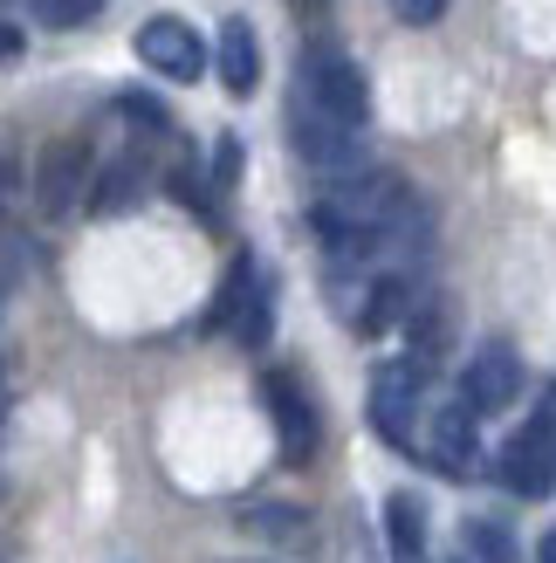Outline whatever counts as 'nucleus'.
<instances>
[{
    "label": "nucleus",
    "mask_w": 556,
    "mask_h": 563,
    "mask_svg": "<svg viewBox=\"0 0 556 563\" xmlns=\"http://www.w3.org/2000/svg\"><path fill=\"white\" fill-rule=\"evenodd\" d=\"M296 103L316 110V118H337L351 131H365V118H371V82H365V69H357L344 48L323 42V48H310L296 63Z\"/></svg>",
    "instance_id": "f257e3e1"
},
{
    "label": "nucleus",
    "mask_w": 556,
    "mask_h": 563,
    "mask_svg": "<svg viewBox=\"0 0 556 563\" xmlns=\"http://www.w3.org/2000/svg\"><path fill=\"white\" fill-rule=\"evenodd\" d=\"M289 145H296V158L310 165V173H323L330 186L371 173V165H365V131H351V124H337V118H316V110H302V103L289 110Z\"/></svg>",
    "instance_id": "f03ea898"
},
{
    "label": "nucleus",
    "mask_w": 556,
    "mask_h": 563,
    "mask_svg": "<svg viewBox=\"0 0 556 563\" xmlns=\"http://www.w3.org/2000/svg\"><path fill=\"white\" fill-rule=\"evenodd\" d=\"M420 399H426V364L420 357L378 364V378H371V427H378L385 446L412 454V440H420Z\"/></svg>",
    "instance_id": "7ed1b4c3"
},
{
    "label": "nucleus",
    "mask_w": 556,
    "mask_h": 563,
    "mask_svg": "<svg viewBox=\"0 0 556 563\" xmlns=\"http://www.w3.org/2000/svg\"><path fill=\"white\" fill-rule=\"evenodd\" d=\"M90 137H48L35 158V213L42 220H69L82 207V186H90Z\"/></svg>",
    "instance_id": "20e7f679"
},
{
    "label": "nucleus",
    "mask_w": 556,
    "mask_h": 563,
    "mask_svg": "<svg viewBox=\"0 0 556 563\" xmlns=\"http://www.w3.org/2000/svg\"><path fill=\"white\" fill-rule=\"evenodd\" d=\"M494 474H502V488H509V495H522V501L556 495V412H536L530 427H522V433L502 446Z\"/></svg>",
    "instance_id": "39448f33"
},
{
    "label": "nucleus",
    "mask_w": 556,
    "mask_h": 563,
    "mask_svg": "<svg viewBox=\"0 0 556 563\" xmlns=\"http://www.w3.org/2000/svg\"><path fill=\"white\" fill-rule=\"evenodd\" d=\"M262 399H268V419H275V440H282V461H310L316 454V406H310V391H302L296 372H262Z\"/></svg>",
    "instance_id": "423d86ee"
},
{
    "label": "nucleus",
    "mask_w": 556,
    "mask_h": 563,
    "mask_svg": "<svg viewBox=\"0 0 556 563\" xmlns=\"http://www.w3.org/2000/svg\"><path fill=\"white\" fill-rule=\"evenodd\" d=\"M522 399V357L494 336V344H481L475 357H467V372H460V406L467 412H509Z\"/></svg>",
    "instance_id": "0eeeda50"
},
{
    "label": "nucleus",
    "mask_w": 556,
    "mask_h": 563,
    "mask_svg": "<svg viewBox=\"0 0 556 563\" xmlns=\"http://www.w3.org/2000/svg\"><path fill=\"white\" fill-rule=\"evenodd\" d=\"M137 63L158 69L165 82H192V76L207 69V42L192 35V21H179V14H152L145 27H137Z\"/></svg>",
    "instance_id": "6e6552de"
},
{
    "label": "nucleus",
    "mask_w": 556,
    "mask_h": 563,
    "mask_svg": "<svg viewBox=\"0 0 556 563\" xmlns=\"http://www.w3.org/2000/svg\"><path fill=\"white\" fill-rule=\"evenodd\" d=\"M426 454H433V467L447 474V482H467V474H475V461H481V412H467L460 399L440 406V412L426 419Z\"/></svg>",
    "instance_id": "1a4fd4ad"
},
{
    "label": "nucleus",
    "mask_w": 556,
    "mask_h": 563,
    "mask_svg": "<svg viewBox=\"0 0 556 563\" xmlns=\"http://www.w3.org/2000/svg\"><path fill=\"white\" fill-rule=\"evenodd\" d=\"M213 69H220V90L227 97H247L262 82V42L247 21H227L220 27V48H213Z\"/></svg>",
    "instance_id": "9d476101"
},
{
    "label": "nucleus",
    "mask_w": 556,
    "mask_h": 563,
    "mask_svg": "<svg viewBox=\"0 0 556 563\" xmlns=\"http://www.w3.org/2000/svg\"><path fill=\"white\" fill-rule=\"evenodd\" d=\"M412 282L405 275H378V282H365V302L351 309V323L365 330V336H378V330H392V323H405L412 317Z\"/></svg>",
    "instance_id": "9b49d317"
},
{
    "label": "nucleus",
    "mask_w": 556,
    "mask_h": 563,
    "mask_svg": "<svg viewBox=\"0 0 556 563\" xmlns=\"http://www.w3.org/2000/svg\"><path fill=\"white\" fill-rule=\"evenodd\" d=\"M262 296V268L255 255H234V268L220 275V289H213V309H207V330H234L247 317V302Z\"/></svg>",
    "instance_id": "f8f14e48"
},
{
    "label": "nucleus",
    "mask_w": 556,
    "mask_h": 563,
    "mask_svg": "<svg viewBox=\"0 0 556 563\" xmlns=\"http://www.w3.org/2000/svg\"><path fill=\"white\" fill-rule=\"evenodd\" d=\"M405 336H412V357H420L426 372H433V364L447 357V344H454V309L440 302V296L412 302V317H405Z\"/></svg>",
    "instance_id": "ddd939ff"
},
{
    "label": "nucleus",
    "mask_w": 556,
    "mask_h": 563,
    "mask_svg": "<svg viewBox=\"0 0 556 563\" xmlns=\"http://www.w3.org/2000/svg\"><path fill=\"white\" fill-rule=\"evenodd\" d=\"M385 543H392L399 563H420L426 556V509L412 495H392L385 501Z\"/></svg>",
    "instance_id": "4468645a"
},
{
    "label": "nucleus",
    "mask_w": 556,
    "mask_h": 563,
    "mask_svg": "<svg viewBox=\"0 0 556 563\" xmlns=\"http://www.w3.org/2000/svg\"><path fill=\"white\" fill-rule=\"evenodd\" d=\"M241 529H255V537H268V543H302L310 537V516L289 509V501H247Z\"/></svg>",
    "instance_id": "2eb2a0df"
},
{
    "label": "nucleus",
    "mask_w": 556,
    "mask_h": 563,
    "mask_svg": "<svg viewBox=\"0 0 556 563\" xmlns=\"http://www.w3.org/2000/svg\"><path fill=\"white\" fill-rule=\"evenodd\" d=\"M137 192H145V158H137V152H124V158H118V165H110V173L97 179L90 207H97V213H124V207L137 200Z\"/></svg>",
    "instance_id": "dca6fc26"
},
{
    "label": "nucleus",
    "mask_w": 556,
    "mask_h": 563,
    "mask_svg": "<svg viewBox=\"0 0 556 563\" xmlns=\"http://www.w3.org/2000/svg\"><path fill=\"white\" fill-rule=\"evenodd\" d=\"M27 14L42 27H90L103 14V0H27Z\"/></svg>",
    "instance_id": "f3484780"
},
{
    "label": "nucleus",
    "mask_w": 556,
    "mask_h": 563,
    "mask_svg": "<svg viewBox=\"0 0 556 563\" xmlns=\"http://www.w3.org/2000/svg\"><path fill=\"white\" fill-rule=\"evenodd\" d=\"M467 550H475L481 563H515V537H509V529L502 522H467Z\"/></svg>",
    "instance_id": "a211bd4d"
},
{
    "label": "nucleus",
    "mask_w": 556,
    "mask_h": 563,
    "mask_svg": "<svg viewBox=\"0 0 556 563\" xmlns=\"http://www.w3.org/2000/svg\"><path fill=\"white\" fill-rule=\"evenodd\" d=\"M14 200H21V152H14V137L0 131V234H8Z\"/></svg>",
    "instance_id": "6ab92c4d"
},
{
    "label": "nucleus",
    "mask_w": 556,
    "mask_h": 563,
    "mask_svg": "<svg viewBox=\"0 0 556 563\" xmlns=\"http://www.w3.org/2000/svg\"><path fill=\"white\" fill-rule=\"evenodd\" d=\"M234 179H241V137H234V131H220V145H213V186H220V192H234Z\"/></svg>",
    "instance_id": "aec40b11"
},
{
    "label": "nucleus",
    "mask_w": 556,
    "mask_h": 563,
    "mask_svg": "<svg viewBox=\"0 0 556 563\" xmlns=\"http://www.w3.org/2000/svg\"><path fill=\"white\" fill-rule=\"evenodd\" d=\"M118 110H124V118H131V124H152V131H173V118H165V103H158V97H137V90H124V97H118Z\"/></svg>",
    "instance_id": "412c9836"
},
{
    "label": "nucleus",
    "mask_w": 556,
    "mask_h": 563,
    "mask_svg": "<svg viewBox=\"0 0 556 563\" xmlns=\"http://www.w3.org/2000/svg\"><path fill=\"white\" fill-rule=\"evenodd\" d=\"M234 336H241V344H268V282H262V296L247 302V317L234 323Z\"/></svg>",
    "instance_id": "4be33fe9"
},
{
    "label": "nucleus",
    "mask_w": 556,
    "mask_h": 563,
    "mask_svg": "<svg viewBox=\"0 0 556 563\" xmlns=\"http://www.w3.org/2000/svg\"><path fill=\"white\" fill-rule=\"evenodd\" d=\"M14 282H21V255H14V234H0V317H8Z\"/></svg>",
    "instance_id": "5701e85b"
},
{
    "label": "nucleus",
    "mask_w": 556,
    "mask_h": 563,
    "mask_svg": "<svg viewBox=\"0 0 556 563\" xmlns=\"http://www.w3.org/2000/svg\"><path fill=\"white\" fill-rule=\"evenodd\" d=\"M392 14L412 21V27H433L440 14H447V0H392Z\"/></svg>",
    "instance_id": "b1692460"
},
{
    "label": "nucleus",
    "mask_w": 556,
    "mask_h": 563,
    "mask_svg": "<svg viewBox=\"0 0 556 563\" xmlns=\"http://www.w3.org/2000/svg\"><path fill=\"white\" fill-rule=\"evenodd\" d=\"M536 563H556V529H543V543H536Z\"/></svg>",
    "instance_id": "393cba45"
},
{
    "label": "nucleus",
    "mask_w": 556,
    "mask_h": 563,
    "mask_svg": "<svg viewBox=\"0 0 556 563\" xmlns=\"http://www.w3.org/2000/svg\"><path fill=\"white\" fill-rule=\"evenodd\" d=\"M14 48H21V35H14L8 21H0V55H14Z\"/></svg>",
    "instance_id": "a878e982"
},
{
    "label": "nucleus",
    "mask_w": 556,
    "mask_h": 563,
    "mask_svg": "<svg viewBox=\"0 0 556 563\" xmlns=\"http://www.w3.org/2000/svg\"><path fill=\"white\" fill-rule=\"evenodd\" d=\"M0 427H8V372H0Z\"/></svg>",
    "instance_id": "bb28decb"
}]
</instances>
